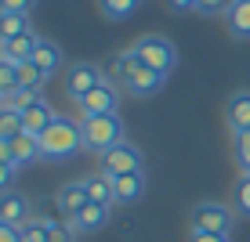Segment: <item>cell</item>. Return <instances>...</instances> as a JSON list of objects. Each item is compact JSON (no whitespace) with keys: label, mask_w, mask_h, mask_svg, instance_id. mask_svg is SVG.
<instances>
[{"label":"cell","mask_w":250,"mask_h":242,"mask_svg":"<svg viewBox=\"0 0 250 242\" xmlns=\"http://www.w3.org/2000/svg\"><path fill=\"white\" fill-rule=\"evenodd\" d=\"M80 134H83V149L94 155H105L109 149H116L124 141V119L116 112L109 116H80Z\"/></svg>","instance_id":"cell-1"},{"label":"cell","mask_w":250,"mask_h":242,"mask_svg":"<svg viewBox=\"0 0 250 242\" xmlns=\"http://www.w3.org/2000/svg\"><path fill=\"white\" fill-rule=\"evenodd\" d=\"M40 149H44V159H69L83 149V134H80V123L58 116L55 123L40 134Z\"/></svg>","instance_id":"cell-2"},{"label":"cell","mask_w":250,"mask_h":242,"mask_svg":"<svg viewBox=\"0 0 250 242\" xmlns=\"http://www.w3.org/2000/svg\"><path fill=\"white\" fill-rule=\"evenodd\" d=\"M131 55L142 65L156 69L160 76H170V69L178 65V47L170 44L167 37H160V33H145V37H138L131 44Z\"/></svg>","instance_id":"cell-3"},{"label":"cell","mask_w":250,"mask_h":242,"mask_svg":"<svg viewBox=\"0 0 250 242\" xmlns=\"http://www.w3.org/2000/svg\"><path fill=\"white\" fill-rule=\"evenodd\" d=\"M232 224H236V210H229L225 203H196L188 213V231H221L232 235Z\"/></svg>","instance_id":"cell-4"},{"label":"cell","mask_w":250,"mask_h":242,"mask_svg":"<svg viewBox=\"0 0 250 242\" xmlns=\"http://www.w3.org/2000/svg\"><path fill=\"white\" fill-rule=\"evenodd\" d=\"M98 83H102V73H98V65H94V62H73L65 69V98L73 101V105L80 98H87Z\"/></svg>","instance_id":"cell-5"},{"label":"cell","mask_w":250,"mask_h":242,"mask_svg":"<svg viewBox=\"0 0 250 242\" xmlns=\"http://www.w3.org/2000/svg\"><path fill=\"white\" fill-rule=\"evenodd\" d=\"M145 167V155L138 145L131 141H120L116 149H109L105 155H102V170H105L109 177H120V174H134V170Z\"/></svg>","instance_id":"cell-6"},{"label":"cell","mask_w":250,"mask_h":242,"mask_svg":"<svg viewBox=\"0 0 250 242\" xmlns=\"http://www.w3.org/2000/svg\"><path fill=\"white\" fill-rule=\"evenodd\" d=\"M163 83H167V76H160L156 69H149V65H142L138 58L131 55V65H127V80H124V87L134 94V98H152Z\"/></svg>","instance_id":"cell-7"},{"label":"cell","mask_w":250,"mask_h":242,"mask_svg":"<svg viewBox=\"0 0 250 242\" xmlns=\"http://www.w3.org/2000/svg\"><path fill=\"white\" fill-rule=\"evenodd\" d=\"M76 109H80V116H109V112L120 109V91L113 80H102L98 87H94L87 98L76 101Z\"/></svg>","instance_id":"cell-8"},{"label":"cell","mask_w":250,"mask_h":242,"mask_svg":"<svg viewBox=\"0 0 250 242\" xmlns=\"http://www.w3.org/2000/svg\"><path fill=\"white\" fill-rule=\"evenodd\" d=\"M0 221L15 224V228H25V224L33 221V203L19 192H4L0 195Z\"/></svg>","instance_id":"cell-9"},{"label":"cell","mask_w":250,"mask_h":242,"mask_svg":"<svg viewBox=\"0 0 250 242\" xmlns=\"http://www.w3.org/2000/svg\"><path fill=\"white\" fill-rule=\"evenodd\" d=\"M55 203H58V210L65 213V221H73L76 213H80L83 206L91 203V195H87V185H83V181H69V185H62V188H58Z\"/></svg>","instance_id":"cell-10"},{"label":"cell","mask_w":250,"mask_h":242,"mask_svg":"<svg viewBox=\"0 0 250 242\" xmlns=\"http://www.w3.org/2000/svg\"><path fill=\"white\" fill-rule=\"evenodd\" d=\"M225 123L232 134H247L250 130V91H236L225 101Z\"/></svg>","instance_id":"cell-11"},{"label":"cell","mask_w":250,"mask_h":242,"mask_svg":"<svg viewBox=\"0 0 250 242\" xmlns=\"http://www.w3.org/2000/svg\"><path fill=\"white\" fill-rule=\"evenodd\" d=\"M37 159H44L40 137H33V134H19V137H11V167H15V170L33 167Z\"/></svg>","instance_id":"cell-12"},{"label":"cell","mask_w":250,"mask_h":242,"mask_svg":"<svg viewBox=\"0 0 250 242\" xmlns=\"http://www.w3.org/2000/svg\"><path fill=\"white\" fill-rule=\"evenodd\" d=\"M55 119H58V112L51 109V105H47L44 98H40V101H33V105H29V109L22 112L25 134H33V137H40V134H44V130H47L51 123H55Z\"/></svg>","instance_id":"cell-13"},{"label":"cell","mask_w":250,"mask_h":242,"mask_svg":"<svg viewBox=\"0 0 250 242\" xmlns=\"http://www.w3.org/2000/svg\"><path fill=\"white\" fill-rule=\"evenodd\" d=\"M40 40H44V37H37V33L29 29V33H22V37H15V40H7V44H0V55L11 58V62H33V55H37Z\"/></svg>","instance_id":"cell-14"},{"label":"cell","mask_w":250,"mask_h":242,"mask_svg":"<svg viewBox=\"0 0 250 242\" xmlns=\"http://www.w3.org/2000/svg\"><path fill=\"white\" fill-rule=\"evenodd\" d=\"M113 188H116V203H138L145 195V170L113 177Z\"/></svg>","instance_id":"cell-15"},{"label":"cell","mask_w":250,"mask_h":242,"mask_svg":"<svg viewBox=\"0 0 250 242\" xmlns=\"http://www.w3.org/2000/svg\"><path fill=\"white\" fill-rule=\"evenodd\" d=\"M73 231H98V228H105L109 224V206H102V203H87L80 213H76L73 221Z\"/></svg>","instance_id":"cell-16"},{"label":"cell","mask_w":250,"mask_h":242,"mask_svg":"<svg viewBox=\"0 0 250 242\" xmlns=\"http://www.w3.org/2000/svg\"><path fill=\"white\" fill-rule=\"evenodd\" d=\"M225 25L236 40H250V0H236L225 15Z\"/></svg>","instance_id":"cell-17"},{"label":"cell","mask_w":250,"mask_h":242,"mask_svg":"<svg viewBox=\"0 0 250 242\" xmlns=\"http://www.w3.org/2000/svg\"><path fill=\"white\" fill-rule=\"evenodd\" d=\"M33 62H37V69L51 80V76L62 69V47H58L55 40H40V47H37V55H33Z\"/></svg>","instance_id":"cell-18"},{"label":"cell","mask_w":250,"mask_h":242,"mask_svg":"<svg viewBox=\"0 0 250 242\" xmlns=\"http://www.w3.org/2000/svg\"><path fill=\"white\" fill-rule=\"evenodd\" d=\"M87 195H91V203H102V206H113L116 203V188H113V177L105 174V170H98V174H91L87 181Z\"/></svg>","instance_id":"cell-19"},{"label":"cell","mask_w":250,"mask_h":242,"mask_svg":"<svg viewBox=\"0 0 250 242\" xmlns=\"http://www.w3.org/2000/svg\"><path fill=\"white\" fill-rule=\"evenodd\" d=\"M29 15H11V11H0V44H7V40L22 37V33H29Z\"/></svg>","instance_id":"cell-20"},{"label":"cell","mask_w":250,"mask_h":242,"mask_svg":"<svg viewBox=\"0 0 250 242\" xmlns=\"http://www.w3.org/2000/svg\"><path fill=\"white\" fill-rule=\"evenodd\" d=\"M98 7H102V15H105L109 22H124L142 7V0H98Z\"/></svg>","instance_id":"cell-21"},{"label":"cell","mask_w":250,"mask_h":242,"mask_svg":"<svg viewBox=\"0 0 250 242\" xmlns=\"http://www.w3.org/2000/svg\"><path fill=\"white\" fill-rule=\"evenodd\" d=\"M19 134H25L22 112H19V109L0 105V137H19Z\"/></svg>","instance_id":"cell-22"},{"label":"cell","mask_w":250,"mask_h":242,"mask_svg":"<svg viewBox=\"0 0 250 242\" xmlns=\"http://www.w3.org/2000/svg\"><path fill=\"white\" fill-rule=\"evenodd\" d=\"M47 76L37 69V62H19V87H29V91H44Z\"/></svg>","instance_id":"cell-23"},{"label":"cell","mask_w":250,"mask_h":242,"mask_svg":"<svg viewBox=\"0 0 250 242\" xmlns=\"http://www.w3.org/2000/svg\"><path fill=\"white\" fill-rule=\"evenodd\" d=\"M232 159H236L239 174H250V130L232 134Z\"/></svg>","instance_id":"cell-24"},{"label":"cell","mask_w":250,"mask_h":242,"mask_svg":"<svg viewBox=\"0 0 250 242\" xmlns=\"http://www.w3.org/2000/svg\"><path fill=\"white\" fill-rule=\"evenodd\" d=\"M232 210L250 217V174H239L236 188H232Z\"/></svg>","instance_id":"cell-25"},{"label":"cell","mask_w":250,"mask_h":242,"mask_svg":"<svg viewBox=\"0 0 250 242\" xmlns=\"http://www.w3.org/2000/svg\"><path fill=\"white\" fill-rule=\"evenodd\" d=\"M40 98H44V91L15 87V91H11V94H7V98H4V105H7V109H19V112H25V109L33 105V101H40Z\"/></svg>","instance_id":"cell-26"},{"label":"cell","mask_w":250,"mask_h":242,"mask_svg":"<svg viewBox=\"0 0 250 242\" xmlns=\"http://www.w3.org/2000/svg\"><path fill=\"white\" fill-rule=\"evenodd\" d=\"M127 65H131V47H127V51H120V55H113V58L105 62V73H109V80L124 87V80H127Z\"/></svg>","instance_id":"cell-27"},{"label":"cell","mask_w":250,"mask_h":242,"mask_svg":"<svg viewBox=\"0 0 250 242\" xmlns=\"http://www.w3.org/2000/svg\"><path fill=\"white\" fill-rule=\"evenodd\" d=\"M15 87H19V62H11V58L0 55V94H11Z\"/></svg>","instance_id":"cell-28"},{"label":"cell","mask_w":250,"mask_h":242,"mask_svg":"<svg viewBox=\"0 0 250 242\" xmlns=\"http://www.w3.org/2000/svg\"><path fill=\"white\" fill-rule=\"evenodd\" d=\"M22 242H51L47 235V217H33L29 224L22 228Z\"/></svg>","instance_id":"cell-29"},{"label":"cell","mask_w":250,"mask_h":242,"mask_svg":"<svg viewBox=\"0 0 250 242\" xmlns=\"http://www.w3.org/2000/svg\"><path fill=\"white\" fill-rule=\"evenodd\" d=\"M232 4H236V0H200V4H196V11H200V15H210V19H214V15H229Z\"/></svg>","instance_id":"cell-30"},{"label":"cell","mask_w":250,"mask_h":242,"mask_svg":"<svg viewBox=\"0 0 250 242\" xmlns=\"http://www.w3.org/2000/svg\"><path fill=\"white\" fill-rule=\"evenodd\" d=\"M47 235H51V242H73V224H58V221H47Z\"/></svg>","instance_id":"cell-31"},{"label":"cell","mask_w":250,"mask_h":242,"mask_svg":"<svg viewBox=\"0 0 250 242\" xmlns=\"http://www.w3.org/2000/svg\"><path fill=\"white\" fill-rule=\"evenodd\" d=\"M188 242H232V235H221V231H188Z\"/></svg>","instance_id":"cell-32"},{"label":"cell","mask_w":250,"mask_h":242,"mask_svg":"<svg viewBox=\"0 0 250 242\" xmlns=\"http://www.w3.org/2000/svg\"><path fill=\"white\" fill-rule=\"evenodd\" d=\"M33 0H0V11H11V15H29Z\"/></svg>","instance_id":"cell-33"},{"label":"cell","mask_w":250,"mask_h":242,"mask_svg":"<svg viewBox=\"0 0 250 242\" xmlns=\"http://www.w3.org/2000/svg\"><path fill=\"white\" fill-rule=\"evenodd\" d=\"M11 185H15V167L11 163H0V195L11 192Z\"/></svg>","instance_id":"cell-34"},{"label":"cell","mask_w":250,"mask_h":242,"mask_svg":"<svg viewBox=\"0 0 250 242\" xmlns=\"http://www.w3.org/2000/svg\"><path fill=\"white\" fill-rule=\"evenodd\" d=\"M0 242H22V228H15V224H4V221H0Z\"/></svg>","instance_id":"cell-35"},{"label":"cell","mask_w":250,"mask_h":242,"mask_svg":"<svg viewBox=\"0 0 250 242\" xmlns=\"http://www.w3.org/2000/svg\"><path fill=\"white\" fill-rule=\"evenodd\" d=\"M170 7H174V11H196V4H200V0H167Z\"/></svg>","instance_id":"cell-36"},{"label":"cell","mask_w":250,"mask_h":242,"mask_svg":"<svg viewBox=\"0 0 250 242\" xmlns=\"http://www.w3.org/2000/svg\"><path fill=\"white\" fill-rule=\"evenodd\" d=\"M0 163H11V137H0Z\"/></svg>","instance_id":"cell-37"},{"label":"cell","mask_w":250,"mask_h":242,"mask_svg":"<svg viewBox=\"0 0 250 242\" xmlns=\"http://www.w3.org/2000/svg\"><path fill=\"white\" fill-rule=\"evenodd\" d=\"M0 105H4V94H0Z\"/></svg>","instance_id":"cell-38"}]
</instances>
